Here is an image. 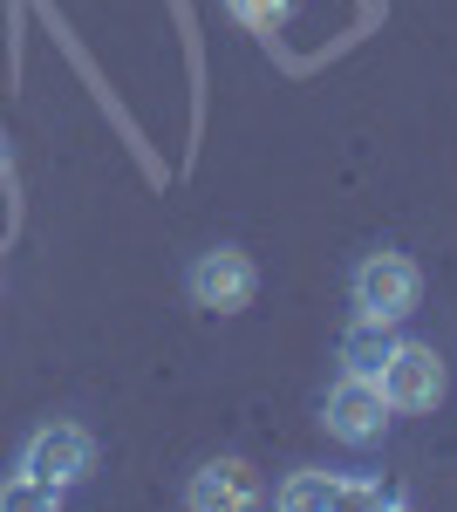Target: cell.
Wrapping results in <instances>:
<instances>
[{"mask_svg":"<svg viewBox=\"0 0 457 512\" xmlns=\"http://www.w3.org/2000/svg\"><path fill=\"white\" fill-rule=\"evenodd\" d=\"M348 301H355V315H362V321H382V328L410 321V315H417V301H423L417 260H410V253H396V246L362 253V260H355V274H348Z\"/></svg>","mask_w":457,"mask_h":512,"instance_id":"1","label":"cell"},{"mask_svg":"<svg viewBox=\"0 0 457 512\" xmlns=\"http://www.w3.org/2000/svg\"><path fill=\"white\" fill-rule=\"evenodd\" d=\"M14 472L35 478V485H48V492H76L82 478L96 472V437L82 431V424H41V431H28V444H21V458H14Z\"/></svg>","mask_w":457,"mask_h":512,"instance_id":"2","label":"cell"},{"mask_svg":"<svg viewBox=\"0 0 457 512\" xmlns=\"http://www.w3.org/2000/svg\"><path fill=\"white\" fill-rule=\"evenodd\" d=\"M185 294H191V308H205V315H239L260 294V267L239 246H205L185 267Z\"/></svg>","mask_w":457,"mask_h":512,"instance_id":"3","label":"cell"},{"mask_svg":"<svg viewBox=\"0 0 457 512\" xmlns=\"http://www.w3.org/2000/svg\"><path fill=\"white\" fill-rule=\"evenodd\" d=\"M389 396H382L376 376H335V390H328V403H321V424H328V437L335 444H348V451H369V444H382V431H389Z\"/></svg>","mask_w":457,"mask_h":512,"instance_id":"4","label":"cell"},{"mask_svg":"<svg viewBox=\"0 0 457 512\" xmlns=\"http://www.w3.org/2000/svg\"><path fill=\"white\" fill-rule=\"evenodd\" d=\"M376 383L389 396V410H437L444 390H451V369H444V355L430 342H396Z\"/></svg>","mask_w":457,"mask_h":512,"instance_id":"5","label":"cell"},{"mask_svg":"<svg viewBox=\"0 0 457 512\" xmlns=\"http://www.w3.org/2000/svg\"><path fill=\"white\" fill-rule=\"evenodd\" d=\"M185 506L191 512H246V506H260V478H253L246 458H212V465L191 472Z\"/></svg>","mask_w":457,"mask_h":512,"instance_id":"6","label":"cell"},{"mask_svg":"<svg viewBox=\"0 0 457 512\" xmlns=\"http://www.w3.org/2000/svg\"><path fill=\"white\" fill-rule=\"evenodd\" d=\"M362 499H376V492L348 485L342 472H294L280 485V506L287 512H328V506H362Z\"/></svg>","mask_w":457,"mask_h":512,"instance_id":"7","label":"cell"},{"mask_svg":"<svg viewBox=\"0 0 457 512\" xmlns=\"http://www.w3.org/2000/svg\"><path fill=\"white\" fill-rule=\"evenodd\" d=\"M389 349H396V335H389L382 321H362V315H355V328L342 335V369H348V376H382Z\"/></svg>","mask_w":457,"mask_h":512,"instance_id":"8","label":"cell"},{"mask_svg":"<svg viewBox=\"0 0 457 512\" xmlns=\"http://www.w3.org/2000/svg\"><path fill=\"white\" fill-rule=\"evenodd\" d=\"M226 7H232V21H239V28L273 35V28H287V21H294V7H301V0H226Z\"/></svg>","mask_w":457,"mask_h":512,"instance_id":"9","label":"cell"},{"mask_svg":"<svg viewBox=\"0 0 457 512\" xmlns=\"http://www.w3.org/2000/svg\"><path fill=\"white\" fill-rule=\"evenodd\" d=\"M55 499H62V492H48V485H35V478H7V485H0V506H55Z\"/></svg>","mask_w":457,"mask_h":512,"instance_id":"10","label":"cell"}]
</instances>
